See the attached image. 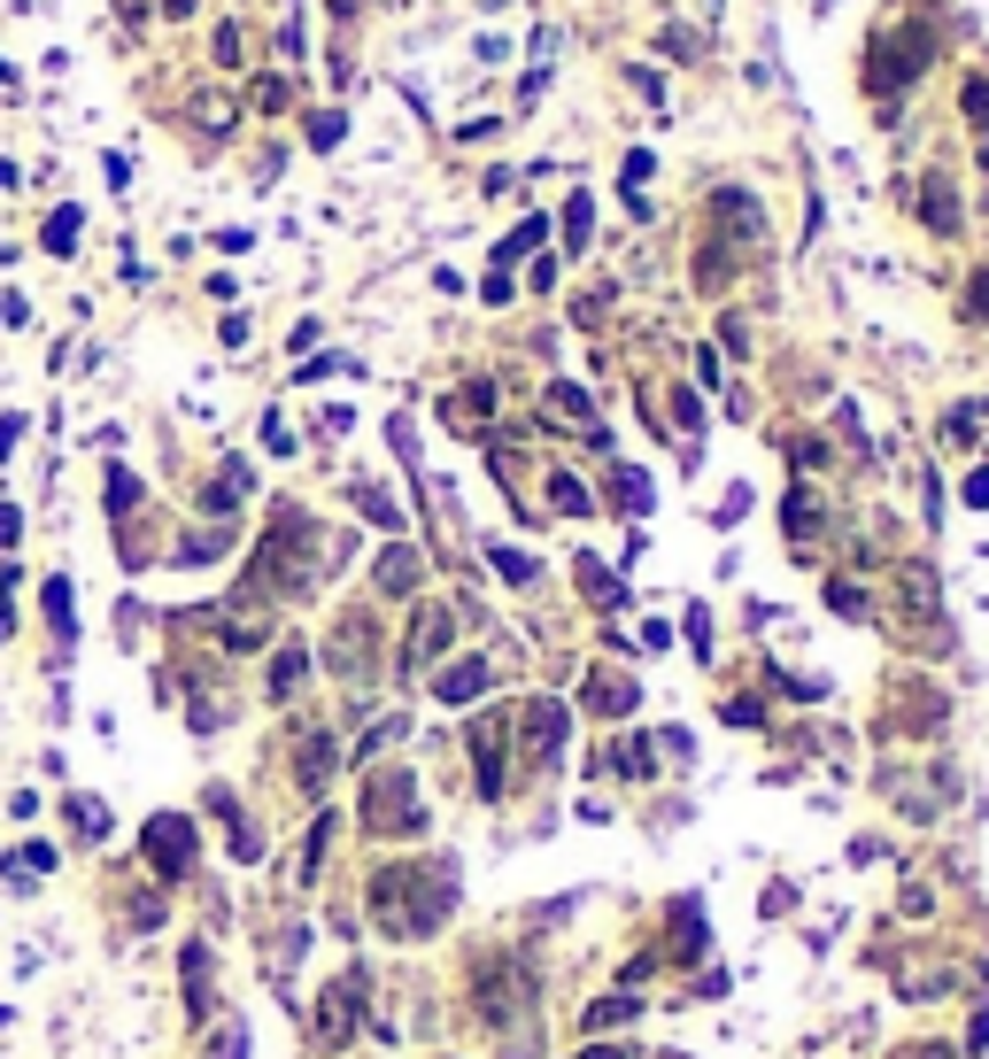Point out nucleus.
Wrapping results in <instances>:
<instances>
[{
	"label": "nucleus",
	"mask_w": 989,
	"mask_h": 1059,
	"mask_svg": "<svg viewBox=\"0 0 989 1059\" xmlns=\"http://www.w3.org/2000/svg\"><path fill=\"white\" fill-rule=\"evenodd\" d=\"M928 32H881L873 39V55H866V85H873V94H881V117H896V94H905V85L928 70Z\"/></svg>",
	"instance_id": "f257e3e1"
},
{
	"label": "nucleus",
	"mask_w": 989,
	"mask_h": 1059,
	"mask_svg": "<svg viewBox=\"0 0 989 1059\" xmlns=\"http://www.w3.org/2000/svg\"><path fill=\"white\" fill-rule=\"evenodd\" d=\"M364 828H387V835H418V828H425L418 789H410V773H402V766L372 773V789H364Z\"/></svg>",
	"instance_id": "f03ea898"
},
{
	"label": "nucleus",
	"mask_w": 989,
	"mask_h": 1059,
	"mask_svg": "<svg viewBox=\"0 0 989 1059\" xmlns=\"http://www.w3.org/2000/svg\"><path fill=\"white\" fill-rule=\"evenodd\" d=\"M147 858H155V866H162V874L178 881V874H186V866H194V828L162 813V820L147 828Z\"/></svg>",
	"instance_id": "7ed1b4c3"
},
{
	"label": "nucleus",
	"mask_w": 989,
	"mask_h": 1059,
	"mask_svg": "<svg viewBox=\"0 0 989 1059\" xmlns=\"http://www.w3.org/2000/svg\"><path fill=\"white\" fill-rule=\"evenodd\" d=\"M355 990H364V975H340V983L325 990V1013H317V1036H325V1044H340V1036L355 1028Z\"/></svg>",
	"instance_id": "20e7f679"
},
{
	"label": "nucleus",
	"mask_w": 989,
	"mask_h": 1059,
	"mask_svg": "<svg viewBox=\"0 0 989 1059\" xmlns=\"http://www.w3.org/2000/svg\"><path fill=\"white\" fill-rule=\"evenodd\" d=\"M372 627H364V611L355 619H340V635H333V673H348V681H364V665H372V642H364Z\"/></svg>",
	"instance_id": "39448f33"
},
{
	"label": "nucleus",
	"mask_w": 989,
	"mask_h": 1059,
	"mask_svg": "<svg viewBox=\"0 0 989 1059\" xmlns=\"http://www.w3.org/2000/svg\"><path fill=\"white\" fill-rule=\"evenodd\" d=\"M565 743V703H533L526 712V758H557Z\"/></svg>",
	"instance_id": "423d86ee"
},
{
	"label": "nucleus",
	"mask_w": 989,
	"mask_h": 1059,
	"mask_svg": "<svg viewBox=\"0 0 989 1059\" xmlns=\"http://www.w3.org/2000/svg\"><path fill=\"white\" fill-rule=\"evenodd\" d=\"M480 688H487V658H465V665H448V673L433 681V696H441V703H472Z\"/></svg>",
	"instance_id": "0eeeda50"
},
{
	"label": "nucleus",
	"mask_w": 989,
	"mask_h": 1059,
	"mask_svg": "<svg viewBox=\"0 0 989 1059\" xmlns=\"http://www.w3.org/2000/svg\"><path fill=\"white\" fill-rule=\"evenodd\" d=\"M472 750H480V789H487V797H503V727L480 720L472 727Z\"/></svg>",
	"instance_id": "6e6552de"
},
{
	"label": "nucleus",
	"mask_w": 989,
	"mask_h": 1059,
	"mask_svg": "<svg viewBox=\"0 0 989 1059\" xmlns=\"http://www.w3.org/2000/svg\"><path fill=\"white\" fill-rule=\"evenodd\" d=\"M441 650H448V611L425 603V611H418V635H410V665H425V658H441Z\"/></svg>",
	"instance_id": "1a4fd4ad"
},
{
	"label": "nucleus",
	"mask_w": 989,
	"mask_h": 1059,
	"mask_svg": "<svg viewBox=\"0 0 989 1059\" xmlns=\"http://www.w3.org/2000/svg\"><path fill=\"white\" fill-rule=\"evenodd\" d=\"M920 217H928V232H958V202H951V179H928V186H920Z\"/></svg>",
	"instance_id": "9d476101"
},
{
	"label": "nucleus",
	"mask_w": 989,
	"mask_h": 1059,
	"mask_svg": "<svg viewBox=\"0 0 989 1059\" xmlns=\"http://www.w3.org/2000/svg\"><path fill=\"white\" fill-rule=\"evenodd\" d=\"M379 588H387V595H410V588H418V550H387V557H379Z\"/></svg>",
	"instance_id": "9b49d317"
},
{
	"label": "nucleus",
	"mask_w": 989,
	"mask_h": 1059,
	"mask_svg": "<svg viewBox=\"0 0 989 1059\" xmlns=\"http://www.w3.org/2000/svg\"><path fill=\"white\" fill-rule=\"evenodd\" d=\"M302 673H310V650H302V642H287V650L272 658V696H294V688H302Z\"/></svg>",
	"instance_id": "f8f14e48"
},
{
	"label": "nucleus",
	"mask_w": 989,
	"mask_h": 1059,
	"mask_svg": "<svg viewBox=\"0 0 989 1059\" xmlns=\"http://www.w3.org/2000/svg\"><path fill=\"white\" fill-rule=\"evenodd\" d=\"M186 1006L209 1013V951L202 943H186Z\"/></svg>",
	"instance_id": "ddd939ff"
},
{
	"label": "nucleus",
	"mask_w": 989,
	"mask_h": 1059,
	"mask_svg": "<svg viewBox=\"0 0 989 1059\" xmlns=\"http://www.w3.org/2000/svg\"><path fill=\"white\" fill-rule=\"evenodd\" d=\"M611 503H626V510L642 518V510H650V480H642L635 465H618V480H611Z\"/></svg>",
	"instance_id": "4468645a"
},
{
	"label": "nucleus",
	"mask_w": 989,
	"mask_h": 1059,
	"mask_svg": "<svg viewBox=\"0 0 989 1059\" xmlns=\"http://www.w3.org/2000/svg\"><path fill=\"white\" fill-rule=\"evenodd\" d=\"M70 820H77L85 843H101V835H109V805H101V797H70Z\"/></svg>",
	"instance_id": "2eb2a0df"
},
{
	"label": "nucleus",
	"mask_w": 989,
	"mask_h": 1059,
	"mask_svg": "<svg viewBox=\"0 0 989 1059\" xmlns=\"http://www.w3.org/2000/svg\"><path fill=\"white\" fill-rule=\"evenodd\" d=\"M325 773H333V743L310 735V743H302V789H325Z\"/></svg>",
	"instance_id": "dca6fc26"
},
{
	"label": "nucleus",
	"mask_w": 989,
	"mask_h": 1059,
	"mask_svg": "<svg viewBox=\"0 0 989 1059\" xmlns=\"http://www.w3.org/2000/svg\"><path fill=\"white\" fill-rule=\"evenodd\" d=\"M542 232H550V217H526V225H518V232H510V240L495 248V272H503V263H510V255H526V248H542Z\"/></svg>",
	"instance_id": "f3484780"
},
{
	"label": "nucleus",
	"mask_w": 989,
	"mask_h": 1059,
	"mask_svg": "<svg viewBox=\"0 0 989 1059\" xmlns=\"http://www.w3.org/2000/svg\"><path fill=\"white\" fill-rule=\"evenodd\" d=\"M781 510H788V534H796V542H804V534H820V503L804 495V488H796V495H788Z\"/></svg>",
	"instance_id": "a211bd4d"
},
{
	"label": "nucleus",
	"mask_w": 989,
	"mask_h": 1059,
	"mask_svg": "<svg viewBox=\"0 0 989 1059\" xmlns=\"http://www.w3.org/2000/svg\"><path fill=\"white\" fill-rule=\"evenodd\" d=\"M194 124L202 132H232V101L225 94H194Z\"/></svg>",
	"instance_id": "6ab92c4d"
},
{
	"label": "nucleus",
	"mask_w": 989,
	"mask_h": 1059,
	"mask_svg": "<svg viewBox=\"0 0 989 1059\" xmlns=\"http://www.w3.org/2000/svg\"><path fill=\"white\" fill-rule=\"evenodd\" d=\"M77 225H85L77 209H55V217H47V255H70V248H77Z\"/></svg>",
	"instance_id": "aec40b11"
},
{
	"label": "nucleus",
	"mask_w": 989,
	"mask_h": 1059,
	"mask_svg": "<svg viewBox=\"0 0 989 1059\" xmlns=\"http://www.w3.org/2000/svg\"><path fill=\"white\" fill-rule=\"evenodd\" d=\"M550 503H557L565 518H580V510H588V488H580L572 472H550Z\"/></svg>",
	"instance_id": "412c9836"
},
{
	"label": "nucleus",
	"mask_w": 989,
	"mask_h": 1059,
	"mask_svg": "<svg viewBox=\"0 0 989 1059\" xmlns=\"http://www.w3.org/2000/svg\"><path fill=\"white\" fill-rule=\"evenodd\" d=\"M635 681H595V712H635Z\"/></svg>",
	"instance_id": "4be33fe9"
},
{
	"label": "nucleus",
	"mask_w": 989,
	"mask_h": 1059,
	"mask_svg": "<svg viewBox=\"0 0 989 1059\" xmlns=\"http://www.w3.org/2000/svg\"><path fill=\"white\" fill-rule=\"evenodd\" d=\"M550 418H572V425H595V418H588V395H580V387H550Z\"/></svg>",
	"instance_id": "5701e85b"
},
{
	"label": "nucleus",
	"mask_w": 989,
	"mask_h": 1059,
	"mask_svg": "<svg viewBox=\"0 0 989 1059\" xmlns=\"http://www.w3.org/2000/svg\"><path fill=\"white\" fill-rule=\"evenodd\" d=\"M232 550V534H225V526H209V534H194L186 550H178V557H186V565H202V557H225Z\"/></svg>",
	"instance_id": "b1692460"
},
{
	"label": "nucleus",
	"mask_w": 989,
	"mask_h": 1059,
	"mask_svg": "<svg viewBox=\"0 0 989 1059\" xmlns=\"http://www.w3.org/2000/svg\"><path fill=\"white\" fill-rule=\"evenodd\" d=\"M635 1013H642L635 998H603V1006H588V1028H611V1021L626 1028V1021H635Z\"/></svg>",
	"instance_id": "393cba45"
},
{
	"label": "nucleus",
	"mask_w": 989,
	"mask_h": 1059,
	"mask_svg": "<svg viewBox=\"0 0 989 1059\" xmlns=\"http://www.w3.org/2000/svg\"><path fill=\"white\" fill-rule=\"evenodd\" d=\"M580 588H588L595 603H618V580H611V573H603L595 557H580Z\"/></svg>",
	"instance_id": "a878e982"
},
{
	"label": "nucleus",
	"mask_w": 989,
	"mask_h": 1059,
	"mask_svg": "<svg viewBox=\"0 0 989 1059\" xmlns=\"http://www.w3.org/2000/svg\"><path fill=\"white\" fill-rule=\"evenodd\" d=\"M47 619H55V635L70 642V580H47Z\"/></svg>",
	"instance_id": "bb28decb"
},
{
	"label": "nucleus",
	"mask_w": 989,
	"mask_h": 1059,
	"mask_svg": "<svg viewBox=\"0 0 989 1059\" xmlns=\"http://www.w3.org/2000/svg\"><path fill=\"white\" fill-rule=\"evenodd\" d=\"M719 720H727V727H758L765 712H758V696H727V703H719Z\"/></svg>",
	"instance_id": "cd10ccee"
},
{
	"label": "nucleus",
	"mask_w": 989,
	"mask_h": 1059,
	"mask_svg": "<svg viewBox=\"0 0 989 1059\" xmlns=\"http://www.w3.org/2000/svg\"><path fill=\"white\" fill-rule=\"evenodd\" d=\"M588 217H595L588 194H572V202H565V240H572V248H588Z\"/></svg>",
	"instance_id": "c85d7f7f"
},
{
	"label": "nucleus",
	"mask_w": 989,
	"mask_h": 1059,
	"mask_svg": "<svg viewBox=\"0 0 989 1059\" xmlns=\"http://www.w3.org/2000/svg\"><path fill=\"white\" fill-rule=\"evenodd\" d=\"M658 55H680V62H696V55H703V39H696V32H680V24H673V32H665V39H658Z\"/></svg>",
	"instance_id": "c756f323"
},
{
	"label": "nucleus",
	"mask_w": 989,
	"mask_h": 1059,
	"mask_svg": "<svg viewBox=\"0 0 989 1059\" xmlns=\"http://www.w3.org/2000/svg\"><path fill=\"white\" fill-rule=\"evenodd\" d=\"M340 132H348V124H340V109H325V117H310V147H340Z\"/></svg>",
	"instance_id": "7c9ffc66"
},
{
	"label": "nucleus",
	"mask_w": 989,
	"mask_h": 1059,
	"mask_svg": "<svg viewBox=\"0 0 989 1059\" xmlns=\"http://www.w3.org/2000/svg\"><path fill=\"white\" fill-rule=\"evenodd\" d=\"M132 503H140V480H132V472H109V510H117V518H124V510H132Z\"/></svg>",
	"instance_id": "2f4dec72"
},
{
	"label": "nucleus",
	"mask_w": 989,
	"mask_h": 1059,
	"mask_svg": "<svg viewBox=\"0 0 989 1059\" xmlns=\"http://www.w3.org/2000/svg\"><path fill=\"white\" fill-rule=\"evenodd\" d=\"M355 503H364V510H372V518H379V526H402V510H395V503H387V495H379V488H355Z\"/></svg>",
	"instance_id": "473e14b6"
},
{
	"label": "nucleus",
	"mask_w": 989,
	"mask_h": 1059,
	"mask_svg": "<svg viewBox=\"0 0 989 1059\" xmlns=\"http://www.w3.org/2000/svg\"><path fill=\"white\" fill-rule=\"evenodd\" d=\"M287 101H294V94H287V77H263V85H255V109H272V117H279Z\"/></svg>",
	"instance_id": "72a5a7b5"
},
{
	"label": "nucleus",
	"mask_w": 989,
	"mask_h": 1059,
	"mask_svg": "<svg viewBox=\"0 0 989 1059\" xmlns=\"http://www.w3.org/2000/svg\"><path fill=\"white\" fill-rule=\"evenodd\" d=\"M495 573H503V580H518V588H526V580H533V557H518V550H495Z\"/></svg>",
	"instance_id": "f704fd0d"
},
{
	"label": "nucleus",
	"mask_w": 989,
	"mask_h": 1059,
	"mask_svg": "<svg viewBox=\"0 0 989 1059\" xmlns=\"http://www.w3.org/2000/svg\"><path fill=\"white\" fill-rule=\"evenodd\" d=\"M209 1059H248V1028H240V1021H232V1028H225V1044H217V1051H209Z\"/></svg>",
	"instance_id": "c9c22d12"
},
{
	"label": "nucleus",
	"mask_w": 989,
	"mask_h": 1059,
	"mask_svg": "<svg viewBox=\"0 0 989 1059\" xmlns=\"http://www.w3.org/2000/svg\"><path fill=\"white\" fill-rule=\"evenodd\" d=\"M743 510H750V488H727V503H719V526H735Z\"/></svg>",
	"instance_id": "e433bc0d"
},
{
	"label": "nucleus",
	"mask_w": 989,
	"mask_h": 1059,
	"mask_svg": "<svg viewBox=\"0 0 989 1059\" xmlns=\"http://www.w3.org/2000/svg\"><path fill=\"white\" fill-rule=\"evenodd\" d=\"M828 595H835V611H843V619H866V603H858V588H843V580H835Z\"/></svg>",
	"instance_id": "4c0bfd02"
},
{
	"label": "nucleus",
	"mask_w": 989,
	"mask_h": 1059,
	"mask_svg": "<svg viewBox=\"0 0 989 1059\" xmlns=\"http://www.w3.org/2000/svg\"><path fill=\"white\" fill-rule=\"evenodd\" d=\"M16 534H24V518H16V503H0V550H9Z\"/></svg>",
	"instance_id": "58836bf2"
},
{
	"label": "nucleus",
	"mask_w": 989,
	"mask_h": 1059,
	"mask_svg": "<svg viewBox=\"0 0 989 1059\" xmlns=\"http://www.w3.org/2000/svg\"><path fill=\"white\" fill-rule=\"evenodd\" d=\"M966 117H989V85H981V77L966 85Z\"/></svg>",
	"instance_id": "ea45409f"
},
{
	"label": "nucleus",
	"mask_w": 989,
	"mask_h": 1059,
	"mask_svg": "<svg viewBox=\"0 0 989 1059\" xmlns=\"http://www.w3.org/2000/svg\"><path fill=\"white\" fill-rule=\"evenodd\" d=\"M16 433H24V418L9 410V418H0V457H9V449H16Z\"/></svg>",
	"instance_id": "a19ab883"
},
{
	"label": "nucleus",
	"mask_w": 989,
	"mask_h": 1059,
	"mask_svg": "<svg viewBox=\"0 0 989 1059\" xmlns=\"http://www.w3.org/2000/svg\"><path fill=\"white\" fill-rule=\"evenodd\" d=\"M966 503H974V510H989V472H974V480H966Z\"/></svg>",
	"instance_id": "79ce46f5"
},
{
	"label": "nucleus",
	"mask_w": 989,
	"mask_h": 1059,
	"mask_svg": "<svg viewBox=\"0 0 989 1059\" xmlns=\"http://www.w3.org/2000/svg\"><path fill=\"white\" fill-rule=\"evenodd\" d=\"M117 9H124V24H147V16H155V0H117Z\"/></svg>",
	"instance_id": "37998d69"
},
{
	"label": "nucleus",
	"mask_w": 989,
	"mask_h": 1059,
	"mask_svg": "<svg viewBox=\"0 0 989 1059\" xmlns=\"http://www.w3.org/2000/svg\"><path fill=\"white\" fill-rule=\"evenodd\" d=\"M202 9V0H162V16H194Z\"/></svg>",
	"instance_id": "c03bdc74"
},
{
	"label": "nucleus",
	"mask_w": 989,
	"mask_h": 1059,
	"mask_svg": "<svg viewBox=\"0 0 989 1059\" xmlns=\"http://www.w3.org/2000/svg\"><path fill=\"white\" fill-rule=\"evenodd\" d=\"M974 310H989V272H981V279H974Z\"/></svg>",
	"instance_id": "a18cd8bd"
},
{
	"label": "nucleus",
	"mask_w": 989,
	"mask_h": 1059,
	"mask_svg": "<svg viewBox=\"0 0 989 1059\" xmlns=\"http://www.w3.org/2000/svg\"><path fill=\"white\" fill-rule=\"evenodd\" d=\"M580 1059H626V1051H611V1044H588V1051H580Z\"/></svg>",
	"instance_id": "49530a36"
},
{
	"label": "nucleus",
	"mask_w": 989,
	"mask_h": 1059,
	"mask_svg": "<svg viewBox=\"0 0 989 1059\" xmlns=\"http://www.w3.org/2000/svg\"><path fill=\"white\" fill-rule=\"evenodd\" d=\"M905 1059H943V1051H905Z\"/></svg>",
	"instance_id": "de8ad7c7"
},
{
	"label": "nucleus",
	"mask_w": 989,
	"mask_h": 1059,
	"mask_svg": "<svg viewBox=\"0 0 989 1059\" xmlns=\"http://www.w3.org/2000/svg\"><path fill=\"white\" fill-rule=\"evenodd\" d=\"M0 85H9V70H0Z\"/></svg>",
	"instance_id": "09e8293b"
},
{
	"label": "nucleus",
	"mask_w": 989,
	"mask_h": 1059,
	"mask_svg": "<svg viewBox=\"0 0 989 1059\" xmlns=\"http://www.w3.org/2000/svg\"><path fill=\"white\" fill-rule=\"evenodd\" d=\"M487 9H503V0H487Z\"/></svg>",
	"instance_id": "8fccbe9b"
},
{
	"label": "nucleus",
	"mask_w": 989,
	"mask_h": 1059,
	"mask_svg": "<svg viewBox=\"0 0 989 1059\" xmlns=\"http://www.w3.org/2000/svg\"><path fill=\"white\" fill-rule=\"evenodd\" d=\"M703 9H719V0H703Z\"/></svg>",
	"instance_id": "3c124183"
}]
</instances>
